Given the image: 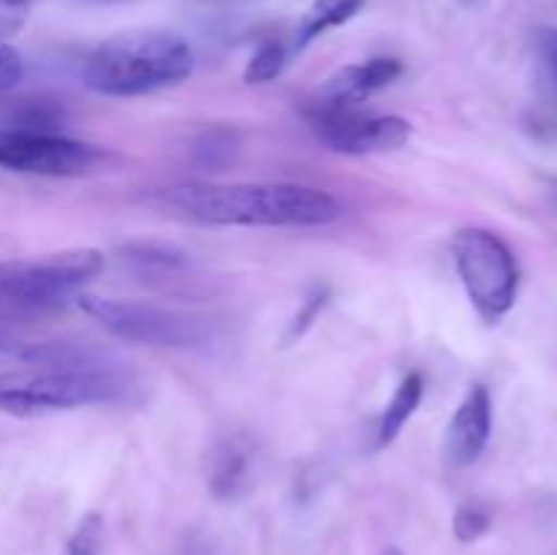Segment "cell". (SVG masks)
<instances>
[{
  "mask_svg": "<svg viewBox=\"0 0 557 555\" xmlns=\"http://www.w3.org/2000/svg\"><path fill=\"white\" fill-rule=\"evenodd\" d=\"M172 201L196 221L212 226H326L343 215L330 190L297 183L183 185Z\"/></svg>",
  "mask_w": 557,
  "mask_h": 555,
  "instance_id": "cell-1",
  "label": "cell"
},
{
  "mask_svg": "<svg viewBox=\"0 0 557 555\" xmlns=\"http://www.w3.org/2000/svg\"><path fill=\"white\" fill-rule=\"evenodd\" d=\"M194 74V49L161 27H134L107 38L85 63V85L107 98H136L166 90Z\"/></svg>",
  "mask_w": 557,
  "mask_h": 555,
  "instance_id": "cell-2",
  "label": "cell"
},
{
  "mask_svg": "<svg viewBox=\"0 0 557 555\" xmlns=\"http://www.w3.org/2000/svg\"><path fill=\"white\" fill-rule=\"evenodd\" d=\"M103 270V254L96 248H71L38 259L0 264V316L25 321L54 313Z\"/></svg>",
  "mask_w": 557,
  "mask_h": 555,
  "instance_id": "cell-3",
  "label": "cell"
},
{
  "mask_svg": "<svg viewBox=\"0 0 557 555\" xmlns=\"http://www.w3.org/2000/svg\"><path fill=\"white\" fill-rule=\"evenodd\" d=\"M128 395L120 368H33L0 373V411L9 417H41L71 408L114 403Z\"/></svg>",
  "mask_w": 557,
  "mask_h": 555,
  "instance_id": "cell-4",
  "label": "cell"
},
{
  "mask_svg": "<svg viewBox=\"0 0 557 555\" xmlns=\"http://www.w3.org/2000/svg\"><path fill=\"white\" fill-rule=\"evenodd\" d=\"M457 275L468 299L484 321L495 324L517 303L520 270L509 245L490 229L466 226L451 239Z\"/></svg>",
  "mask_w": 557,
  "mask_h": 555,
  "instance_id": "cell-5",
  "label": "cell"
},
{
  "mask_svg": "<svg viewBox=\"0 0 557 555\" xmlns=\"http://www.w3.org/2000/svg\"><path fill=\"white\" fill-rule=\"evenodd\" d=\"M79 308L90 319L114 337L128 343H145V346L188 348L201 346L210 335L207 319L185 313L177 308H163L156 303L141 299H107V297H79Z\"/></svg>",
  "mask_w": 557,
  "mask_h": 555,
  "instance_id": "cell-6",
  "label": "cell"
},
{
  "mask_svg": "<svg viewBox=\"0 0 557 555\" xmlns=\"http://www.w3.org/2000/svg\"><path fill=\"white\" fill-rule=\"evenodd\" d=\"M308 120L319 141L330 150L346 156H373V152L400 150L411 141L413 128L397 114L359 112V107L315 103L308 109Z\"/></svg>",
  "mask_w": 557,
  "mask_h": 555,
  "instance_id": "cell-7",
  "label": "cell"
},
{
  "mask_svg": "<svg viewBox=\"0 0 557 555\" xmlns=\"http://www.w3.org/2000/svg\"><path fill=\"white\" fill-rule=\"evenodd\" d=\"M101 161V152L85 141L54 131L0 128V169L36 177H82Z\"/></svg>",
  "mask_w": 557,
  "mask_h": 555,
  "instance_id": "cell-8",
  "label": "cell"
},
{
  "mask_svg": "<svg viewBox=\"0 0 557 555\" xmlns=\"http://www.w3.org/2000/svg\"><path fill=\"white\" fill-rule=\"evenodd\" d=\"M493 433V397L484 384H473L446 428L444 455L451 468H466L482 457Z\"/></svg>",
  "mask_w": 557,
  "mask_h": 555,
  "instance_id": "cell-9",
  "label": "cell"
},
{
  "mask_svg": "<svg viewBox=\"0 0 557 555\" xmlns=\"http://www.w3.org/2000/svg\"><path fill=\"white\" fill-rule=\"evenodd\" d=\"M403 74V63L395 58H370L362 63H351L332 74L319 90L315 103H335V107H359L373 92L384 90L386 85Z\"/></svg>",
  "mask_w": 557,
  "mask_h": 555,
  "instance_id": "cell-10",
  "label": "cell"
},
{
  "mask_svg": "<svg viewBox=\"0 0 557 555\" xmlns=\"http://www.w3.org/2000/svg\"><path fill=\"white\" fill-rule=\"evenodd\" d=\"M362 5L364 0H313L302 20H299L292 41V52H302L308 44L324 36L326 30L346 25L348 20H354L362 11Z\"/></svg>",
  "mask_w": 557,
  "mask_h": 555,
  "instance_id": "cell-11",
  "label": "cell"
},
{
  "mask_svg": "<svg viewBox=\"0 0 557 555\" xmlns=\"http://www.w3.org/2000/svg\"><path fill=\"white\" fill-rule=\"evenodd\" d=\"M123 264H128L136 275H177L190 264L188 254L166 243H131L120 256Z\"/></svg>",
  "mask_w": 557,
  "mask_h": 555,
  "instance_id": "cell-12",
  "label": "cell"
},
{
  "mask_svg": "<svg viewBox=\"0 0 557 555\" xmlns=\"http://www.w3.org/2000/svg\"><path fill=\"white\" fill-rule=\"evenodd\" d=\"M422 395H424V379L419 373H408L406 379L397 384L395 395H392V400L386 403L384 414H381L379 419V446H389L392 441L400 435V430L406 428L408 419L417 414L419 403H422Z\"/></svg>",
  "mask_w": 557,
  "mask_h": 555,
  "instance_id": "cell-13",
  "label": "cell"
},
{
  "mask_svg": "<svg viewBox=\"0 0 557 555\" xmlns=\"http://www.w3.org/2000/svg\"><path fill=\"white\" fill-rule=\"evenodd\" d=\"M248 479V455L237 444L218 446L210 473V490L218 498H232Z\"/></svg>",
  "mask_w": 557,
  "mask_h": 555,
  "instance_id": "cell-14",
  "label": "cell"
},
{
  "mask_svg": "<svg viewBox=\"0 0 557 555\" xmlns=\"http://www.w3.org/2000/svg\"><path fill=\"white\" fill-rule=\"evenodd\" d=\"M288 58H292V49L286 47L277 38H267L256 47V52L250 54L248 65H245V82L248 85H267V82L277 79L286 69Z\"/></svg>",
  "mask_w": 557,
  "mask_h": 555,
  "instance_id": "cell-15",
  "label": "cell"
},
{
  "mask_svg": "<svg viewBox=\"0 0 557 555\" xmlns=\"http://www.w3.org/2000/svg\"><path fill=\"white\" fill-rule=\"evenodd\" d=\"M237 156V134L232 128H210L196 139L194 158L205 169H223Z\"/></svg>",
  "mask_w": 557,
  "mask_h": 555,
  "instance_id": "cell-16",
  "label": "cell"
},
{
  "mask_svg": "<svg viewBox=\"0 0 557 555\" xmlns=\"http://www.w3.org/2000/svg\"><path fill=\"white\" fill-rule=\"evenodd\" d=\"M490 528H493V517L479 504H462L455 511V520H451V531L462 544L479 542L482 536H487Z\"/></svg>",
  "mask_w": 557,
  "mask_h": 555,
  "instance_id": "cell-17",
  "label": "cell"
},
{
  "mask_svg": "<svg viewBox=\"0 0 557 555\" xmlns=\"http://www.w3.org/2000/svg\"><path fill=\"white\" fill-rule=\"evenodd\" d=\"M101 536H103V522L98 515H87L85 520L76 526L71 539L65 542L63 555H98L101 553Z\"/></svg>",
  "mask_w": 557,
  "mask_h": 555,
  "instance_id": "cell-18",
  "label": "cell"
},
{
  "mask_svg": "<svg viewBox=\"0 0 557 555\" xmlns=\"http://www.w3.org/2000/svg\"><path fill=\"white\" fill-rule=\"evenodd\" d=\"M27 16H30V0H0V44L16 36L27 25Z\"/></svg>",
  "mask_w": 557,
  "mask_h": 555,
  "instance_id": "cell-19",
  "label": "cell"
},
{
  "mask_svg": "<svg viewBox=\"0 0 557 555\" xmlns=\"http://www.w3.org/2000/svg\"><path fill=\"white\" fill-rule=\"evenodd\" d=\"M22 79V58L14 47L0 44V96L14 90Z\"/></svg>",
  "mask_w": 557,
  "mask_h": 555,
  "instance_id": "cell-20",
  "label": "cell"
},
{
  "mask_svg": "<svg viewBox=\"0 0 557 555\" xmlns=\"http://www.w3.org/2000/svg\"><path fill=\"white\" fill-rule=\"evenodd\" d=\"M324 303H326V294L324 292H315L313 297H308L305 308L299 310L297 319L292 321V337L305 335V330H308V326L313 324V319H315V316H319V310L324 308Z\"/></svg>",
  "mask_w": 557,
  "mask_h": 555,
  "instance_id": "cell-21",
  "label": "cell"
},
{
  "mask_svg": "<svg viewBox=\"0 0 557 555\" xmlns=\"http://www.w3.org/2000/svg\"><path fill=\"white\" fill-rule=\"evenodd\" d=\"M539 47H542L544 63H547V69L553 71L557 82V27H544L542 36H539Z\"/></svg>",
  "mask_w": 557,
  "mask_h": 555,
  "instance_id": "cell-22",
  "label": "cell"
},
{
  "mask_svg": "<svg viewBox=\"0 0 557 555\" xmlns=\"http://www.w3.org/2000/svg\"><path fill=\"white\" fill-rule=\"evenodd\" d=\"M381 555H403V550L400 547H386Z\"/></svg>",
  "mask_w": 557,
  "mask_h": 555,
  "instance_id": "cell-23",
  "label": "cell"
}]
</instances>
